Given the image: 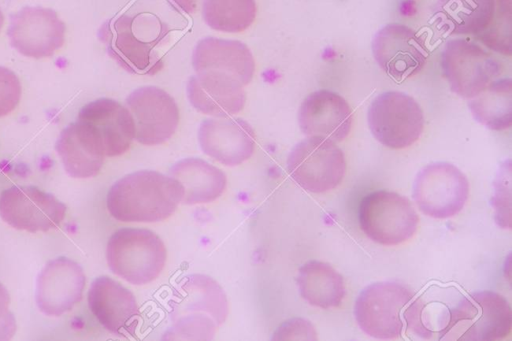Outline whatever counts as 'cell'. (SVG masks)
Listing matches in <instances>:
<instances>
[{
    "mask_svg": "<svg viewBox=\"0 0 512 341\" xmlns=\"http://www.w3.org/2000/svg\"><path fill=\"white\" fill-rule=\"evenodd\" d=\"M172 326L165 340H211L228 314V301L211 277L192 274L174 289L169 302Z\"/></svg>",
    "mask_w": 512,
    "mask_h": 341,
    "instance_id": "obj_1",
    "label": "cell"
},
{
    "mask_svg": "<svg viewBox=\"0 0 512 341\" xmlns=\"http://www.w3.org/2000/svg\"><path fill=\"white\" fill-rule=\"evenodd\" d=\"M177 180L153 170H140L116 181L107 193V209L122 222H159L182 201Z\"/></svg>",
    "mask_w": 512,
    "mask_h": 341,
    "instance_id": "obj_2",
    "label": "cell"
},
{
    "mask_svg": "<svg viewBox=\"0 0 512 341\" xmlns=\"http://www.w3.org/2000/svg\"><path fill=\"white\" fill-rule=\"evenodd\" d=\"M171 31L159 13L137 5L117 17L108 28V52L132 73H155L162 61L155 48Z\"/></svg>",
    "mask_w": 512,
    "mask_h": 341,
    "instance_id": "obj_3",
    "label": "cell"
},
{
    "mask_svg": "<svg viewBox=\"0 0 512 341\" xmlns=\"http://www.w3.org/2000/svg\"><path fill=\"white\" fill-rule=\"evenodd\" d=\"M512 326L507 300L493 291L461 296L450 312L440 340L494 341L506 337Z\"/></svg>",
    "mask_w": 512,
    "mask_h": 341,
    "instance_id": "obj_4",
    "label": "cell"
},
{
    "mask_svg": "<svg viewBox=\"0 0 512 341\" xmlns=\"http://www.w3.org/2000/svg\"><path fill=\"white\" fill-rule=\"evenodd\" d=\"M166 248L151 230L126 227L108 240L106 257L110 270L134 285L155 280L166 263Z\"/></svg>",
    "mask_w": 512,
    "mask_h": 341,
    "instance_id": "obj_5",
    "label": "cell"
},
{
    "mask_svg": "<svg viewBox=\"0 0 512 341\" xmlns=\"http://www.w3.org/2000/svg\"><path fill=\"white\" fill-rule=\"evenodd\" d=\"M362 231L386 246L401 244L416 232L419 217L411 201L396 192L378 190L366 195L358 211Z\"/></svg>",
    "mask_w": 512,
    "mask_h": 341,
    "instance_id": "obj_6",
    "label": "cell"
},
{
    "mask_svg": "<svg viewBox=\"0 0 512 341\" xmlns=\"http://www.w3.org/2000/svg\"><path fill=\"white\" fill-rule=\"evenodd\" d=\"M367 121L375 139L391 149L411 146L424 128L420 105L413 97L398 91L377 95L369 106Z\"/></svg>",
    "mask_w": 512,
    "mask_h": 341,
    "instance_id": "obj_7",
    "label": "cell"
},
{
    "mask_svg": "<svg viewBox=\"0 0 512 341\" xmlns=\"http://www.w3.org/2000/svg\"><path fill=\"white\" fill-rule=\"evenodd\" d=\"M346 162L335 142L316 136L298 142L287 158V171L303 189L324 193L344 178Z\"/></svg>",
    "mask_w": 512,
    "mask_h": 341,
    "instance_id": "obj_8",
    "label": "cell"
},
{
    "mask_svg": "<svg viewBox=\"0 0 512 341\" xmlns=\"http://www.w3.org/2000/svg\"><path fill=\"white\" fill-rule=\"evenodd\" d=\"M413 295L410 289L398 282L368 285L360 292L354 306L358 326L372 338H398L403 330L401 311Z\"/></svg>",
    "mask_w": 512,
    "mask_h": 341,
    "instance_id": "obj_9",
    "label": "cell"
},
{
    "mask_svg": "<svg viewBox=\"0 0 512 341\" xmlns=\"http://www.w3.org/2000/svg\"><path fill=\"white\" fill-rule=\"evenodd\" d=\"M412 195L423 214L450 218L463 209L469 196V182L453 164L434 162L418 172Z\"/></svg>",
    "mask_w": 512,
    "mask_h": 341,
    "instance_id": "obj_10",
    "label": "cell"
},
{
    "mask_svg": "<svg viewBox=\"0 0 512 341\" xmlns=\"http://www.w3.org/2000/svg\"><path fill=\"white\" fill-rule=\"evenodd\" d=\"M441 66L452 92L466 99L479 94L501 72L493 56L466 39L446 42Z\"/></svg>",
    "mask_w": 512,
    "mask_h": 341,
    "instance_id": "obj_11",
    "label": "cell"
},
{
    "mask_svg": "<svg viewBox=\"0 0 512 341\" xmlns=\"http://www.w3.org/2000/svg\"><path fill=\"white\" fill-rule=\"evenodd\" d=\"M66 205L35 186L15 185L0 194V217L9 226L28 232H46L60 226Z\"/></svg>",
    "mask_w": 512,
    "mask_h": 341,
    "instance_id": "obj_12",
    "label": "cell"
},
{
    "mask_svg": "<svg viewBox=\"0 0 512 341\" xmlns=\"http://www.w3.org/2000/svg\"><path fill=\"white\" fill-rule=\"evenodd\" d=\"M66 26L50 8L26 6L11 16L7 31L11 46L29 58H46L65 41Z\"/></svg>",
    "mask_w": 512,
    "mask_h": 341,
    "instance_id": "obj_13",
    "label": "cell"
},
{
    "mask_svg": "<svg viewBox=\"0 0 512 341\" xmlns=\"http://www.w3.org/2000/svg\"><path fill=\"white\" fill-rule=\"evenodd\" d=\"M372 53L379 67L397 82L420 72L428 58L424 40L398 23L387 24L375 34Z\"/></svg>",
    "mask_w": 512,
    "mask_h": 341,
    "instance_id": "obj_14",
    "label": "cell"
},
{
    "mask_svg": "<svg viewBox=\"0 0 512 341\" xmlns=\"http://www.w3.org/2000/svg\"><path fill=\"white\" fill-rule=\"evenodd\" d=\"M135 126V138L143 145H159L169 140L179 123V109L165 90L143 86L126 99Z\"/></svg>",
    "mask_w": 512,
    "mask_h": 341,
    "instance_id": "obj_15",
    "label": "cell"
},
{
    "mask_svg": "<svg viewBox=\"0 0 512 341\" xmlns=\"http://www.w3.org/2000/svg\"><path fill=\"white\" fill-rule=\"evenodd\" d=\"M85 275L82 267L67 257L46 263L36 284V303L47 316H61L82 299Z\"/></svg>",
    "mask_w": 512,
    "mask_h": 341,
    "instance_id": "obj_16",
    "label": "cell"
},
{
    "mask_svg": "<svg viewBox=\"0 0 512 341\" xmlns=\"http://www.w3.org/2000/svg\"><path fill=\"white\" fill-rule=\"evenodd\" d=\"M78 121L97 138L105 156L124 154L135 138L133 117L126 107L110 98H99L84 105Z\"/></svg>",
    "mask_w": 512,
    "mask_h": 341,
    "instance_id": "obj_17",
    "label": "cell"
},
{
    "mask_svg": "<svg viewBox=\"0 0 512 341\" xmlns=\"http://www.w3.org/2000/svg\"><path fill=\"white\" fill-rule=\"evenodd\" d=\"M88 305L109 332L121 336H135L140 311L131 291L108 276H100L88 291Z\"/></svg>",
    "mask_w": 512,
    "mask_h": 341,
    "instance_id": "obj_18",
    "label": "cell"
},
{
    "mask_svg": "<svg viewBox=\"0 0 512 341\" xmlns=\"http://www.w3.org/2000/svg\"><path fill=\"white\" fill-rule=\"evenodd\" d=\"M198 141L206 155L227 166L245 162L255 149L253 128L241 118L205 119L199 127Z\"/></svg>",
    "mask_w": 512,
    "mask_h": 341,
    "instance_id": "obj_19",
    "label": "cell"
},
{
    "mask_svg": "<svg viewBox=\"0 0 512 341\" xmlns=\"http://www.w3.org/2000/svg\"><path fill=\"white\" fill-rule=\"evenodd\" d=\"M298 122L307 136L343 141L352 126V111L347 101L338 93L321 89L310 93L302 101Z\"/></svg>",
    "mask_w": 512,
    "mask_h": 341,
    "instance_id": "obj_20",
    "label": "cell"
},
{
    "mask_svg": "<svg viewBox=\"0 0 512 341\" xmlns=\"http://www.w3.org/2000/svg\"><path fill=\"white\" fill-rule=\"evenodd\" d=\"M187 96L199 112L214 117H229L240 112L246 101L243 85L217 71H200L187 83Z\"/></svg>",
    "mask_w": 512,
    "mask_h": 341,
    "instance_id": "obj_21",
    "label": "cell"
},
{
    "mask_svg": "<svg viewBox=\"0 0 512 341\" xmlns=\"http://www.w3.org/2000/svg\"><path fill=\"white\" fill-rule=\"evenodd\" d=\"M195 72L217 71L235 78L243 86L253 78L255 62L250 49L238 40L206 37L194 48Z\"/></svg>",
    "mask_w": 512,
    "mask_h": 341,
    "instance_id": "obj_22",
    "label": "cell"
},
{
    "mask_svg": "<svg viewBox=\"0 0 512 341\" xmlns=\"http://www.w3.org/2000/svg\"><path fill=\"white\" fill-rule=\"evenodd\" d=\"M55 149L66 173L73 178L94 177L102 168L105 155L101 146L92 131L78 120L61 131Z\"/></svg>",
    "mask_w": 512,
    "mask_h": 341,
    "instance_id": "obj_23",
    "label": "cell"
},
{
    "mask_svg": "<svg viewBox=\"0 0 512 341\" xmlns=\"http://www.w3.org/2000/svg\"><path fill=\"white\" fill-rule=\"evenodd\" d=\"M169 176L183 189L182 203H208L217 199L225 190L227 179L222 170L200 158H185L176 162Z\"/></svg>",
    "mask_w": 512,
    "mask_h": 341,
    "instance_id": "obj_24",
    "label": "cell"
},
{
    "mask_svg": "<svg viewBox=\"0 0 512 341\" xmlns=\"http://www.w3.org/2000/svg\"><path fill=\"white\" fill-rule=\"evenodd\" d=\"M494 10L495 0H438L433 20L444 33L476 36L489 24Z\"/></svg>",
    "mask_w": 512,
    "mask_h": 341,
    "instance_id": "obj_25",
    "label": "cell"
},
{
    "mask_svg": "<svg viewBox=\"0 0 512 341\" xmlns=\"http://www.w3.org/2000/svg\"><path fill=\"white\" fill-rule=\"evenodd\" d=\"M297 284L302 298L315 307H337L345 297L343 277L325 262L311 260L302 265Z\"/></svg>",
    "mask_w": 512,
    "mask_h": 341,
    "instance_id": "obj_26",
    "label": "cell"
},
{
    "mask_svg": "<svg viewBox=\"0 0 512 341\" xmlns=\"http://www.w3.org/2000/svg\"><path fill=\"white\" fill-rule=\"evenodd\" d=\"M473 117L491 130H505L512 123L511 79L492 81L479 94L468 101Z\"/></svg>",
    "mask_w": 512,
    "mask_h": 341,
    "instance_id": "obj_27",
    "label": "cell"
},
{
    "mask_svg": "<svg viewBox=\"0 0 512 341\" xmlns=\"http://www.w3.org/2000/svg\"><path fill=\"white\" fill-rule=\"evenodd\" d=\"M419 296L405 311L407 328L422 339L441 338L454 305H448V298L438 295V288H430ZM459 300V299H458Z\"/></svg>",
    "mask_w": 512,
    "mask_h": 341,
    "instance_id": "obj_28",
    "label": "cell"
},
{
    "mask_svg": "<svg viewBox=\"0 0 512 341\" xmlns=\"http://www.w3.org/2000/svg\"><path fill=\"white\" fill-rule=\"evenodd\" d=\"M202 18L213 30L239 33L256 18L255 0H202Z\"/></svg>",
    "mask_w": 512,
    "mask_h": 341,
    "instance_id": "obj_29",
    "label": "cell"
},
{
    "mask_svg": "<svg viewBox=\"0 0 512 341\" xmlns=\"http://www.w3.org/2000/svg\"><path fill=\"white\" fill-rule=\"evenodd\" d=\"M511 0H495V10L489 24L476 35L488 48L511 55Z\"/></svg>",
    "mask_w": 512,
    "mask_h": 341,
    "instance_id": "obj_30",
    "label": "cell"
},
{
    "mask_svg": "<svg viewBox=\"0 0 512 341\" xmlns=\"http://www.w3.org/2000/svg\"><path fill=\"white\" fill-rule=\"evenodd\" d=\"M510 161L500 168L495 179V195L492 200L495 220L503 228H510Z\"/></svg>",
    "mask_w": 512,
    "mask_h": 341,
    "instance_id": "obj_31",
    "label": "cell"
},
{
    "mask_svg": "<svg viewBox=\"0 0 512 341\" xmlns=\"http://www.w3.org/2000/svg\"><path fill=\"white\" fill-rule=\"evenodd\" d=\"M21 83L10 69L0 66V117L11 113L21 98Z\"/></svg>",
    "mask_w": 512,
    "mask_h": 341,
    "instance_id": "obj_32",
    "label": "cell"
},
{
    "mask_svg": "<svg viewBox=\"0 0 512 341\" xmlns=\"http://www.w3.org/2000/svg\"><path fill=\"white\" fill-rule=\"evenodd\" d=\"M273 340H316L313 325L305 319L295 318L282 323L274 332Z\"/></svg>",
    "mask_w": 512,
    "mask_h": 341,
    "instance_id": "obj_33",
    "label": "cell"
},
{
    "mask_svg": "<svg viewBox=\"0 0 512 341\" xmlns=\"http://www.w3.org/2000/svg\"><path fill=\"white\" fill-rule=\"evenodd\" d=\"M10 296L5 286L0 283V340H9L16 331L14 315L9 310Z\"/></svg>",
    "mask_w": 512,
    "mask_h": 341,
    "instance_id": "obj_34",
    "label": "cell"
},
{
    "mask_svg": "<svg viewBox=\"0 0 512 341\" xmlns=\"http://www.w3.org/2000/svg\"><path fill=\"white\" fill-rule=\"evenodd\" d=\"M173 1L185 13L192 14L198 9L200 0H173Z\"/></svg>",
    "mask_w": 512,
    "mask_h": 341,
    "instance_id": "obj_35",
    "label": "cell"
},
{
    "mask_svg": "<svg viewBox=\"0 0 512 341\" xmlns=\"http://www.w3.org/2000/svg\"><path fill=\"white\" fill-rule=\"evenodd\" d=\"M3 24H4V15L0 9V31H1Z\"/></svg>",
    "mask_w": 512,
    "mask_h": 341,
    "instance_id": "obj_36",
    "label": "cell"
}]
</instances>
